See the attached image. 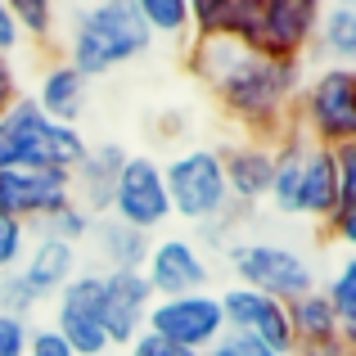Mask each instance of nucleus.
Returning a JSON list of instances; mask_svg holds the SVG:
<instances>
[{"label":"nucleus","mask_w":356,"mask_h":356,"mask_svg":"<svg viewBox=\"0 0 356 356\" xmlns=\"http://www.w3.org/2000/svg\"><path fill=\"white\" fill-rule=\"evenodd\" d=\"M190 72L217 95L226 118L248 131V140L275 149L293 131V104L307 81V63L266 59L230 41H190Z\"/></svg>","instance_id":"1"},{"label":"nucleus","mask_w":356,"mask_h":356,"mask_svg":"<svg viewBox=\"0 0 356 356\" xmlns=\"http://www.w3.org/2000/svg\"><path fill=\"white\" fill-rule=\"evenodd\" d=\"M149 50H154V36L140 18L136 0H99V5H77L68 14V36H63L59 59L77 68L86 81H95L145 59Z\"/></svg>","instance_id":"2"},{"label":"nucleus","mask_w":356,"mask_h":356,"mask_svg":"<svg viewBox=\"0 0 356 356\" xmlns=\"http://www.w3.org/2000/svg\"><path fill=\"white\" fill-rule=\"evenodd\" d=\"M90 140L81 127L50 122L23 95L5 118H0V172H68L86 158Z\"/></svg>","instance_id":"3"},{"label":"nucleus","mask_w":356,"mask_h":356,"mask_svg":"<svg viewBox=\"0 0 356 356\" xmlns=\"http://www.w3.org/2000/svg\"><path fill=\"white\" fill-rule=\"evenodd\" d=\"M293 131L307 145H356V68H321L302 81Z\"/></svg>","instance_id":"4"},{"label":"nucleus","mask_w":356,"mask_h":356,"mask_svg":"<svg viewBox=\"0 0 356 356\" xmlns=\"http://www.w3.org/2000/svg\"><path fill=\"white\" fill-rule=\"evenodd\" d=\"M163 185H167V203H172L176 221L208 226V221H221L235 212L226 194L221 149H212V145H194V149L172 154L163 163Z\"/></svg>","instance_id":"5"},{"label":"nucleus","mask_w":356,"mask_h":356,"mask_svg":"<svg viewBox=\"0 0 356 356\" xmlns=\"http://www.w3.org/2000/svg\"><path fill=\"white\" fill-rule=\"evenodd\" d=\"M226 266L239 289L266 293L275 302H293V298L316 289V266L293 248V243H270V239H230Z\"/></svg>","instance_id":"6"},{"label":"nucleus","mask_w":356,"mask_h":356,"mask_svg":"<svg viewBox=\"0 0 356 356\" xmlns=\"http://www.w3.org/2000/svg\"><path fill=\"white\" fill-rule=\"evenodd\" d=\"M145 330L158 334V339L176 352L203 356L208 348H217V343L226 339V316H221L217 289H208V293H185V298H158Z\"/></svg>","instance_id":"7"},{"label":"nucleus","mask_w":356,"mask_h":356,"mask_svg":"<svg viewBox=\"0 0 356 356\" xmlns=\"http://www.w3.org/2000/svg\"><path fill=\"white\" fill-rule=\"evenodd\" d=\"M108 217H118L122 226L140 230V235H149V239L172 221V203H167L163 163H158V158L127 154V167H122V176H118L113 203H108Z\"/></svg>","instance_id":"8"},{"label":"nucleus","mask_w":356,"mask_h":356,"mask_svg":"<svg viewBox=\"0 0 356 356\" xmlns=\"http://www.w3.org/2000/svg\"><path fill=\"white\" fill-rule=\"evenodd\" d=\"M54 334L68 343L72 356H108L104 321H99V270H77L54 293Z\"/></svg>","instance_id":"9"},{"label":"nucleus","mask_w":356,"mask_h":356,"mask_svg":"<svg viewBox=\"0 0 356 356\" xmlns=\"http://www.w3.org/2000/svg\"><path fill=\"white\" fill-rule=\"evenodd\" d=\"M140 275L149 280L154 298H185L212 289V261L190 235H158L149 243V257Z\"/></svg>","instance_id":"10"},{"label":"nucleus","mask_w":356,"mask_h":356,"mask_svg":"<svg viewBox=\"0 0 356 356\" xmlns=\"http://www.w3.org/2000/svg\"><path fill=\"white\" fill-rule=\"evenodd\" d=\"M316 18H321V5H316V0H261L252 50L266 54V59L307 63L312 36H316Z\"/></svg>","instance_id":"11"},{"label":"nucleus","mask_w":356,"mask_h":356,"mask_svg":"<svg viewBox=\"0 0 356 356\" xmlns=\"http://www.w3.org/2000/svg\"><path fill=\"white\" fill-rule=\"evenodd\" d=\"M217 302H221V316H226V334L266 343L280 356H293V334H289V307L284 302H275L266 293H252V289H239V284L217 289Z\"/></svg>","instance_id":"12"},{"label":"nucleus","mask_w":356,"mask_h":356,"mask_svg":"<svg viewBox=\"0 0 356 356\" xmlns=\"http://www.w3.org/2000/svg\"><path fill=\"white\" fill-rule=\"evenodd\" d=\"M72 203L68 172H0V217L23 221L27 230L45 226Z\"/></svg>","instance_id":"13"},{"label":"nucleus","mask_w":356,"mask_h":356,"mask_svg":"<svg viewBox=\"0 0 356 356\" xmlns=\"http://www.w3.org/2000/svg\"><path fill=\"white\" fill-rule=\"evenodd\" d=\"M154 289L140 270H118V275H99V321H104L108 348H131L145 334L149 312H154Z\"/></svg>","instance_id":"14"},{"label":"nucleus","mask_w":356,"mask_h":356,"mask_svg":"<svg viewBox=\"0 0 356 356\" xmlns=\"http://www.w3.org/2000/svg\"><path fill=\"white\" fill-rule=\"evenodd\" d=\"M270 167H275V149L257 145V140H235L221 149V172H226V194L235 212H252L266 203L270 190Z\"/></svg>","instance_id":"15"},{"label":"nucleus","mask_w":356,"mask_h":356,"mask_svg":"<svg viewBox=\"0 0 356 356\" xmlns=\"http://www.w3.org/2000/svg\"><path fill=\"white\" fill-rule=\"evenodd\" d=\"M122 167H127V149H122L118 140L90 145L86 158L72 167V203L86 208L90 217H108V203H113Z\"/></svg>","instance_id":"16"},{"label":"nucleus","mask_w":356,"mask_h":356,"mask_svg":"<svg viewBox=\"0 0 356 356\" xmlns=\"http://www.w3.org/2000/svg\"><path fill=\"white\" fill-rule=\"evenodd\" d=\"M261 0H194L190 5V41H230L252 50Z\"/></svg>","instance_id":"17"},{"label":"nucleus","mask_w":356,"mask_h":356,"mask_svg":"<svg viewBox=\"0 0 356 356\" xmlns=\"http://www.w3.org/2000/svg\"><path fill=\"white\" fill-rule=\"evenodd\" d=\"M77 270H81V248H68V243H59V239L36 235L32 248H27V257H23V266H18V275H23V284L36 293V302H45V298H54Z\"/></svg>","instance_id":"18"},{"label":"nucleus","mask_w":356,"mask_h":356,"mask_svg":"<svg viewBox=\"0 0 356 356\" xmlns=\"http://www.w3.org/2000/svg\"><path fill=\"white\" fill-rule=\"evenodd\" d=\"M86 86L90 81L81 77L77 68H68L63 59H50L41 72H36V90L32 104L41 108L50 122H63V127H77L81 108H86Z\"/></svg>","instance_id":"19"},{"label":"nucleus","mask_w":356,"mask_h":356,"mask_svg":"<svg viewBox=\"0 0 356 356\" xmlns=\"http://www.w3.org/2000/svg\"><path fill=\"white\" fill-rule=\"evenodd\" d=\"M339 203H343V190H339V158H334V149L307 145L302 185H298V217H316L325 226Z\"/></svg>","instance_id":"20"},{"label":"nucleus","mask_w":356,"mask_h":356,"mask_svg":"<svg viewBox=\"0 0 356 356\" xmlns=\"http://www.w3.org/2000/svg\"><path fill=\"white\" fill-rule=\"evenodd\" d=\"M86 243L95 248V261H99V275H118V270H145V257H149V235L122 226L118 217H95Z\"/></svg>","instance_id":"21"},{"label":"nucleus","mask_w":356,"mask_h":356,"mask_svg":"<svg viewBox=\"0 0 356 356\" xmlns=\"http://www.w3.org/2000/svg\"><path fill=\"white\" fill-rule=\"evenodd\" d=\"M312 54L321 59V68H352L356 63V5L352 0L321 5Z\"/></svg>","instance_id":"22"},{"label":"nucleus","mask_w":356,"mask_h":356,"mask_svg":"<svg viewBox=\"0 0 356 356\" xmlns=\"http://www.w3.org/2000/svg\"><path fill=\"white\" fill-rule=\"evenodd\" d=\"M289 334H293V356L321 352V348H330V343L343 339V330H339V321H334V312H330L321 289H312V293L289 302Z\"/></svg>","instance_id":"23"},{"label":"nucleus","mask_w":356,"mask_h":356,"mask_svg":"<svg viewBox=\"0 0 356 356\" xmlns=\"http://www.w3.org/2000/svg\"><path fill=\"white\" fill-rule=\"evenodd\" d=\"M302 154H307V140L298 136V131H289V136L275 145V167H270V190H266V203L280 212V217H298Z\"/></svg>","instance_id":"24"},{"label":"nucleus","mask_w":356,"mask_h":356,"mask_svg":"<svg viewBox=\"0 0 356 356\" xmlns=\"http://www.w3.org/2000/svg\"><path fill=\"white\" fill-rule=\"evenodd\" d=\"M325 293V302H330L334 321H339L343 339L352 343L356 334V261L352 257H339V266H334V275L325 280V284H316Z\"/></svg>","instance_id":"25"},{"label":"nucleus","mask_w":356,"mask_h":356,"mask_svg":"<svg viewBox=\"0 0 356 356\" xmlns=\"http://www.w3.org/2000/svg\"><path fill=\"white\" fill-rule=\"evenodd\" d=\"M149 36H181L190 41V0H136Z\"/></svg>","instance_id":"26"},{"label":"nucleus","mask_w":356,"mask_h":356,"mask_svg":"<svg viewBox=\"0 0 356 356\" xmlns=\"http://www.w3.org/2000/svg\"><path fill=\"white\" fill-rule=\"evenodd\" d=\"M9 14H14V27H18L23 41H32V45H50L54 41V27H59L54 5H45V0H14Z\"/></svg>","instance_id":"27"},{"label":"nucleus","mask_w":356,"mask_h":356,"mask_svg":"<svg viewBox=\"0 0 356 356\" xmlns=\"http://www.w3.org/2000/svg\"><path fill=\"white\" fill-rule=\"evenodd\" d=\"M90 226H95V217H90L86 208H77V203H68L59 217H50L45 226H36L32 235H45V239L68 243V248H81V243H86V235H90Z\"/></svg>","instance_id":"28"},{"label":"nucleus","mask_w":356,"mask_h":356,"mask_svg":"<svg viewBox=\"0 0 356 356\" xmlns=\"http://www.w3.org/2000/svg\"><path fill=\"white\" fill-rule=\"evenodd\" d=\"M32 230L23 226V221L14 217H0V275H14L18 266H23L27 248H32Z\"/></svg>","instance_id":"29"},{"label":"nucleus","mask_w":356,"mask_h":356,"mask_svg":"<svg viewBox=\"0 0 356 356\" xmlns=\"http://www.w3.org/2000/svg\"><path fill=\"white\" fill-rule=\"evenodd\" d=\"M36 293L23 284V275H0V316H14V321H32V312H36Z\"/></svg>","instance_id":"30"},{"label":"nucleus","mask_w":356,"mask_h":356,"mask_svg":"<svg viewBox=\"0 0 356 356\" xmlns=\"http://www.w3.org/2000/svg\"><path fill=\"white\" fill-rule=\"evenodd\" d=\"M27 339H32V321L0 316V356H27Z\"/></svg>","instance_id":"31"},{"label":"nucleus","mask_w":356,"mask_h":356,"mask_svg":"<svg viewBox=\"0 0 356 356\" xmlns=\"http://www.w3.org/2000/svg\"><path fill=\"white\" fill-rule=\"evenodd\" d=\"M325 230H330L334 243L352 248V243H356V203H339V208L330 212V221H325Z\"/></svg>","instance_id":"32"},{"label":"nucleus","mask_w":356,"mask_h":356,"mask_svg":"<svg viewBox=\"0 0 356 356\" xmlns=\"http://www.w3.org/2000/svg\"><path fill=\"white\" fill-rule=\"evenodd\" d=\"M23 95H27V90H23V81H18V63L0 54V118H5Z\"/></svg>","instance_id":"33"},{"label":"nucleus","mask_w":356,"mask_h":356,"mask_svg":"<svg viewBox=\"0 0 356 356\" xmlns=\"http://www.w3.org/2000/svg\"><path fill=\"white\" fill-rule=\"evenodd\" d=\"M27 356H72V352H68V343H63L50 325H36L32 339H27Z\"/></svg>","instance_id":"34"},{"label":"nucleus","mask_w":356,"mask_h":356,"mask_svg":"<svg viewBox=\"0 0 356 356\" xmlns=\"http://www.w3.org/2000/svg\"><path fill=\"white\" fill-rule=\"evenodd\" d=\"M18 45H23V36H18V27H14V14H9V5L0 0V54H5V59H14Z\"/></svg>","instance_id":"35"},{"label":"nucleus","mask_w":356,"mask_h":356,"mask_svg":"<svg viewBox=\"0 0 356 356\" xmlns=\"http://www.w3.org/2000/svg\"><path fill=\"white\" fill-rule=\"evenodd\" d=\"M230 339V348H235V356H280V352H270L266 343H252V339H239V334H226Z\"/></svg>","instance_id":"36"},{"label":"nucleus","mask_w":356,"mask_h":356,"mask_svg":"<svg viewBox=\"0 0 356 356\" xmlns=\"http://www.w3.org/2000/svg\"><path fill=\"white\" fill-rule=\"evenodd\" d=\"M163 356H190V352H176V348H167V352H163Z\"/></svg>","instance_id":"37"}]
</instances>
